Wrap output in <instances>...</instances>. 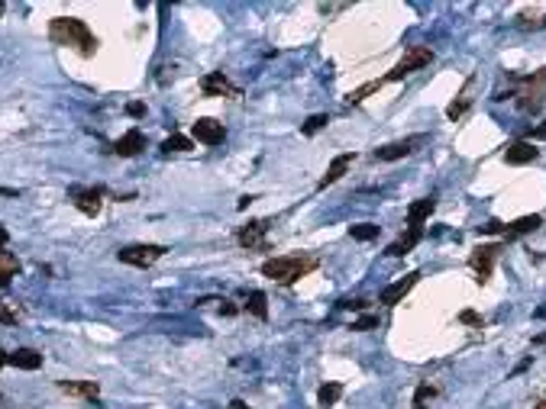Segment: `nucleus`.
<instances>
[{"label": "nucleus", "instance_id": "4be33fe9", "mask_svg": "<svg viewBox=\"0 0 546 409\" xmlns=\"http://www.w3.org/2000/svg\"><path fill=\"white\" fill-rule=\"evenodd\" d=\"M162 148H165V152H191L194 142L188 136H168L162 142Z\"/></svg>", "mask_w": 546, "mask_h": 409}, {"label": "nucleus", "instance_id": "20e7f679", "mask_svg": "<svg viewBox=\"0 0 546 409\" xmlns=\"http://www.w3.org/2000/svg\"><path fill=\"white\" fill-rule=\"evenodd\" d=\"M165 255V248L162 245H127V248H120L117 258L123 264H133V268H149V264H155Z\"/></svg>", "mask_w": 546, "mask_h": 409}, {"label": "nucleus", "instance_id": "5701e85b", "mask_svg": "<svg viewBox=\"0 0 546 409\" xmlns=\"http://www.w3.org/2000/svg\"><path fill=\"white\" fill-rule=\"evenodd\" d=\"M327 123H330V116H327V113H317V116H311V119H307V123L301 126V132H304V136H314V132H320Z\"/></svg>", "mask_w": 546, "mask_h": 409}, {"label": "nucleus", "instance_id": "e433bc0d", "mask_svg": "<svg viewBox=\"0 0 546 409\" xmlns=\"http://www.w3.org/2000/svg\"><path fill=\"white\" fill-rule=\"evenodd\" d=\"M536 409H546V403H540V406H536Z\"/></svg>", "mask_w": 546, "mask_h": 409}, {"label": "nucleus", "instance_id": "f3484780", "mask_svg": "<svg viewBox=\"0 0 546 409\" xmlns=\"http://www.w3.org/2000/svg\"><path fill=\"white\" fill-rule=\"evenodd\" d=\"M246 309L252 316H259V319H268V300H265V294H262V290H252V294H249V300H246Z\"/></svg>", "mask_w": 546, "mask_h": 409}, {"label": "nucleus", "instance_id": "1a4fd4ad", "mask_svg": "<svg viewBox=\"0 0 546 409\" xmlns=\"http://www.w3.org/2000/svg\"><path fill=\"white\" fill-rule=\"evenodd\" d=\"M536 152L534 142H514V145L504 148V161L507 165H530V161H536Z\"/></svg>", "mask_w": 546, "mask_h": 409}, {"label": "nucleus", "instance_id": "aec40b11", "mask_svg": "<svg viewBox=\"0 0 546 409\" xmlns=\"http://www.w3.org/2000/svg\"><path fill=\"white\" fill-rule=\"evenodd\" d=\"M265 229H268V222H262V220H259V222H249L246 229L239 232V242H243V245H252V242H259V235H262Z\"/></svg>", "mask_w": 546, "mask_h": 409}, {"label": "nucleus", "instance_id": "9b49d317", "mask_svg": "<svg viewBox=\"0 0 546 409\" xmlns=\"http://www.w3.org/2000/svg\"><path fill=\"white\" fill-rule=\"evenodd\" d=\"M494 255H498V245H485V248H475V255H472V268L479 271V281H488V274H492V264H494Z\"/></svg>", "mask_w": 546, "mask_h": 409}, {"label": "nucleus", "instance_id": "f03ea898", "mask_svg": "<svg viewBox=\"0 0 546 409\" xmlns=\"http://www.w3.org/2000/svg\"><path fill=\"white\" fill-rule=\"evenodd\" d=\"M311 268V258H272V261L262 264V274L272 281H298L301 274H307Z\"/></svg>", "mask_w": 546, "mask_h": 409}, {"label": "nucleus", "instance_id": "dca6fc26", "mask_svg": "<svg viewBox=\"0 0 546 409\" xmlns=\"http://www.w3.org/2000/svg\"><path fill=\"white\" fill-rule=\"evenodd\" d=\"M78 210L85 213V216H97V213H100V194H91V190H87V194H78Z\"/></svg>", "mask_w": 546, "mask_h": 409}, {"label": "nucleus", "instance_id": "9d476101", "mask_svg": "<svg viewBox=\"0 0 546 409\" xmlns=\"http://www.w3.org/2000/svg\"><path fill=\"white\" fill-rule=\"evenodd\" d=\"M142 145H146L142 132H140V129H129L127 136H120V139H117L113 152H117V155H123V158H133V155H140V152H142Z\"/></svg>", "mask_w": 546, "mask_h": 409}, {"label": "nucleus", "instance_id": "39448f33", "mask_svg": "<svg viewBox=\"0 0 546 409\" xmlns=\"http://www.w3.org/2000/svg\"><path fill=\"white\" fill-rule=\"evenodd\" d=\"M191 136L197 139V142H204V145H220L226 132H223V123H217V119H207V116H204V119H197V123L191 126Z\"/></svg>", "mask_w": 546, "mask_h": 409}, {"label": "nucleus", "instance_id": "a878e982", "mask_svg": "<svg viewBox=\"0 0 546 409\" xmlns=\"http://www.w3.org/2000/svg\"><path fill=\"white\" fill-rule=\"evenodd\" d=\"M372 91H378V81H375V84H365V87H359V91H353V94L346 97V100H349V104H362L365 97L372 94Z\"/></svg>", "mask_w": 546, "mask_h": 409}, {"label": "nucleus", "instance_id": "ddd939ff", "mask_svg": "<svg viewBox=\"0 0 546 409\" xmlns=\"http://www.w3.org/2000/svg\"><path fill=\"white\" fill-rule=\"evenodd\" d=\"M201 87H204V94H207V97H223V94H230V91H233V87H230V81L223 78V71L207 74Z\"/></svg>", "mask_w": 546, "mask_h": 409}, {"label": "nucleus", "instance_id": "7c9ffc66", "mask_svg": "<svg viewBox=\"0 0 546 409\" xmlns=\"http://www.w3.org/2000/svg\"><path fill=\"white\" fill-rule=\"evenodd\" d=\"M0 323H17V313H10L7 306H0Z\"/></svg>", "mask_w": 546, "mask_h": 409}, {"label": "nucleus", "instance_id": "c9c22d12", "mask_svg": "<svg viewBox=\"0 0 546 409\" xmlns=\"http://www.w3.org/2000/svg\"><path fill=\"white\" fill-rule=\"evenodd\" d=\"M534 319H546V306H540V309H536Z\"/></svg>", "mask_w": 546, "mask_h": 409}, {"label": "nucleus", "instance_id": "473e14b6", "mask_svg": "<svg viewBox=\"0 0 546 409\" xmlns=\"http://www.w3.org/2000/svg\"><path fill=\"white\" fill-rule=\"evenodd\" d=\"M459 319H462V323H479V316L472 313V309H466V313H462V316H459Z\"/></svg>", "mask_w": 546, "mask_h": 409}, {"label": "nucleus", "instance_id": "bb28decb", "mask_svg": "<svg viewBox=\"0 0 546 409\" xmlns=\"http://www.w3.org/2000/svg\"><path fill=\"white\" fill-rule=\"evenodd\" d=\"M378 325V316H362V319H356L353 329L356 332H369V329H375Z\"/></svg>", "mask_w": 546, "mask_h": 409}, {"label": "nucleus", "instance_id": "b1692460", "mask_svg": "<svg viewBox=\"0 0 546 409\" xmlns=\"http://www.w3.org/2000/svg\"><path fill=\"white\" fill-rule=\"evenodd\" d=\"M62 390H68V393H78V397H97V384H72V380H65Z\"/></svg>", "mask_w": 546, "mask_h": 409}, {"label": "nucleus", "instance_id": "2f4dec72", "mask_svg": "<svg viewBox=\"0 0 546 409\" xmlns=\"http://www.w3.org/2000/svg\"><path fill=\"white\" fill-rule=\"evenodd\" d=\"M346 309H362V306H365V300H346Z\"/></svg>", "mask_w": 546, "mask_h": 409}, {"label": "nucleus", "instance_id": "f8f14e48", "mask_svg": "<svg viewBox=\"0 0 546 409\" xmlns=\"http://www.w3.org/2000/svg\"><path fill=\"white\" fill-rule=\"evenodd\" d=\"M7 364L20 367V371H36V367H43V355L32 351V348H17V351L7 358Z\"/></svg>", "mask_w": 546, "mask_h": 409}, {"label": "nucleus", "instance_id": "4c0bfd02", "mask_svg": "<svg viewBox=\"0 0 546 409\" xmlns=\"http://www.w3.org/2000/svg\"><path fill=\"white\" fill-rule=\"evenodd\" d=\"M0 13H3V3H0Z\"/></svg>", "mask_w": 546, "mask_h": 409}, {"label": "nucleus", "instance_id": "4468645a", "mask_svg": "<svg viewBox=\"0 0 546 409\" xmlns=\"http://www.w3.org/2000/svg\"><path fill=\"white\" fill-rule=\"evenodd\" d=\"M420 235H424V232H420L417 226H411V232H407L404 239H397L395 245H388V255H395V258H401V255H407V252H411V248H414V245H417V242H420Z\"/></svg>", "mask_w": 546, "mask_h": 409}, {"label": "nucleus", "instance_id": "cd10ccee", "mask_svg": "<svg viewBox=\"0 0 546 409\" xmlns=\"http://www.w3.org/2000/svg\"><path fill=\"white\" fill-rule=\"evenodd\" d=\"M466 106H469V100H459V104H450V106H446V116H450V119H456V116H462V113H466Z\"/></svg>", "mask_w": 546, "mask_h": 409}, {"label": "nucleus", "instance_id": "c756f323", "mask_svg": "<svg viewBox=\"0 0 546 409\" xmlns=\"http://www.w3.org/2000/svg\"><path fill=\"white\" fill-rule=\"evenodd\" d=\"M482 232H485V235H498V232H507V229H504V226H501V222H488V226H482Z\"/></svg>", "mask_w": 546, "mask_h": 409}, {"label": "nucleus", "instance_id": "f704fd0d", "mask_svg": "<svg viewBox=\"0 0 546 409\" xmlns=\"http://www.w3.org/2000/svg\"><path fill=\"white\" fill-rule=\"evenodd\" d=\"M226 409H249V406H246V403H243V399H233V403H230V406H226Z\"/></svg>", "mask_w": 546, "mask_h": 409}, {"label": "nucleus", "instance_id": "72a5a7b5", "mask_svg": "<svg viewBox=\"0 0 546 409\" xmlns=\"http://www.w3.org/2000/svg\"><path fill=\"white\" fill-rule=\"evenodd\" d=\"M7 242H10V232H7V229H3V226H0V248H3Z\"/></svg>", "mask_w": 546, "mask_h": 409}, {"label": "nucleus", "instance_id": "412c9836", "mask_svg": "<svg viewBox=\"0 0 546 409\" xmlns=\"http://www.w3.org/2000/svg\"><path fill=\"white\" fill-rule=\"evenodd\" d=\"M349 235H353L356 242H372L375 235H378V226H372V222H359V226H349Z\"/></svg>", "mask_w": 546, "mask_h": 409}, {"label": "nucleus", "instance_id": "423d86ee", "mask_svg": "<svg viewBox=\"0 0 546 409\" xmlns=\"http://www.w3.org/2000/svg\"><path fill=\"white\" fill-rule=\"evenodd\" d=\"M417 277L420 274H407V277H401V281H395L391 287H385L382 290V303H388V306H395V303H401L411 290H414V283H417Z\"/></svg>", "mask_w": 546, "mask_h": 409}, {"label": "nucleus", "instance_id": "0eeeda50", "mask_svg": "<svg viewBox=\"0 0 546 409\" xmlns=\"http://www.w3.org/2000/svg\"><path fill=\"white\" fill-rule=\"evenodd\" d=\"M420 139H424V136H411V139H401V142H391V145L378 148V152H375V158H378V161H397V158L411 155Z\"/></svg>", "mask_w": 546, "mask_h": 409}, {"label": "nucleus", "instance_id": "f257e3e1", "mask_svg": "<svg viewBox=\"0 0 546 409\" xmlns=\"http://www.w3.org/2000/svg\"><path fill=\"white\" fill-rule=\"evenodd\" d=\"M52 39L62 45H81V52H91L94 49V36L87 32V26L75 16H58L52 20Z\"/></svg>", "mask_w": 546, "mask_h": 409}, {"label": "nucleus", "instance_id": "a211bd4d", "mask_svg": "<svg viewBox=\"0 0 546 409\" xmlns=\"http://www.w3.org/2000/svg\"><path fill=\"white\" fill-rule=\"evenodd\" d=\"M343 397V387L340 384H323L317 390V399H320V406H336V399Z\"/></svg>", "mask_w": 546, "mask_h": 409}, {"label": "nucleus", "instance_id": "6ab92c4d", "mask_svg": "<svg viewBox=\"0 0 546 409\" xmlns=\"http://www.w3.org/2000/svg\"><path fill=\"white\" fill-rule=\"evenodd\" d=\"M17 271H20V261L10 252H0V283H7Z\"/></svg>", "mask_w": 546, "mask_h": 409}, {"label": "nucleus", "instance_id": "393cba45", "mask_svg": "<svg viewBox=\"0 0 546 409\" xmlns=\"http://www.w3.org/2000/svg\"><path fill=\"white\" fill-rule=\"evenodd\" d=\"M540 216H521L517 222H511V232H534V229H540Z\"/></svg>", "mask_w": 546, "mask_h": 409}, {"label": "nucleus", "instance_id": "c85d7f7f", "mask_svg": "<svg viewBox=\"0 0 546 409\" xmlns=\"http://www.w3.org/2000/svg\"><path fill=\"white\" fill-rule=\"evenodd\" d=\"M127 113L133 116V119H140V116H146V104H140V100H133V104H127Z\"/></svg>", "mask_w": 546, "mask_h": 409}, {"label": "nucleus", "instance_id": "7ed1b4c3", "mask_svg": "<svg viewBox=\"0 0 546 409\" xmlns=\"http://www.w3.org/2000/svg\"><path fill=\"white\" fill-rule=\"evenodd\" d=\"M433 62V52H430L427 45H414V49H407L404 58L391 68V74H388V81H401V78H407V74H414L417 68H424V65Z\"/></svg>", "mask_w": 546, "mask_h": 409}, {"label": "nucleus", "instance_id": "6e6552de", "mask_svg": "<svg viewBox=\"0 0 546 409\" xmlns=\"http://www.w3.org/2000/svg\"><path fill=\"white\" fill-rule=\"evenodd\" d=\"M353 152H343V155H336V158H333V161H330V168H327V174H323V178H320V184H317V187H330V184H336V180H340V178H343V174H346V171H349V165H353Z\"/></svg>", "mask_w": 546, "mask_h": 409}, {"label": "nucleus", "instance_id": "2eb2a0df", "mask_svg": "<svg viewBox=\"0 0 546 409\" xmlns=\"http://www.w3.org/2000/svg\"><path fill=\"white\" fill-rule=\"evenodd\" d=\"M430 213H433V200H417V203H411V210H407V222H411V226H417L420 229V222L427 220Z\"/></svg>", "mask_w": 546, "mask_h": 409}]
</instances>
